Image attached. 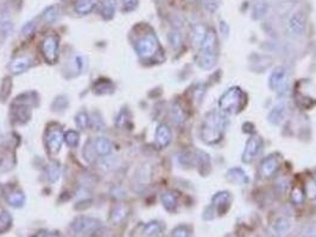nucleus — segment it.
Returning a JSON list of instances; mask_svg holds the SVG:
<instances>
[{"mask_svg":"<svg viewBox=\"0 0 316 237\" xmlns=\"http://www.w3.org/2000/svg\"><path fill=\"white\" fill-rule=\"evenodd\" d=\"M302 237H316V229L313 227H309L308 229L304 230Z\"/></svg>","mask_w":316,"mask_h":237,"instance_id":"nucleus-43","label":"nucleus"},{"mask_svg":"<svg viewBox=\"0 0 316 237\" xmlns=\"http://www.w3.org/2000/svg\"><path fill=\"white\" fill-rule=\"evenodd\" d=\"M94 147L96 153L101 157H106L108 154L112 152V142L107 139V137L100 136V137H96L95 141H94Z\"/></svg>","mask_w":316,"mask_h":237,"instance_id":"nucleus-18","label":"nucleus"},{"mask_svg":"<svg viewBox=\"0 0 316 237\" xmlns=\"http://www.w3.org/2000/svg\"><path fill=\"white\" fill-rule=\"evenodd\" d=\"M268 4H266L265 1H259L257 2L256 5L253 6V16L254 18H262V17H264L266 12H268Z\"/></svg>","mask_w":316,"mask_h":237,"instance_id":"nucleus-35","label":"nucleus"},{"mask_svg":"<svg viewBox=\"0 0 316 237\" xmlns=\"http://www.w3.org/2000/svg\"><path fill=\"white\" fill-rule=\"evenodd\" d=\"M198 63L204 70L212 69L216 63V34L213 30H207L200 44Z\"/></svg>","mask_w":316,"mask_h":237,"instance_id":"nucleus-2","label":"nucleus"},{"mask_svg":"<svg viewBox=\"0 0 316 237\" xmlns=\"http://www.w3.org/2000/svg\"><path fill=\"white\" fill-rule=\"evenodd\" d=\"M75 124L80 130H87L90 124V119L86 112H79L75 116Z\"/></svg>","mask_w":316,"mask_h":237,"instance_id":"nucleus-30","label":"nucleus"},{"mask_svg":"<svg viewBox=\"0 0 316 237\" xmlns=\"http://www.w3.org/2000/svg\"><path fill=\"white\" fill-rule=\"evenodd\" d=\"M274 230L277 235L283 237L288 234L289 230H290V221L285 217L278 218L274 225Z\"/></svg>","mask_w":316,"mask_h":237,"instance_id":"nucleus-24","label":"nucleus"},{"mask_svg":"<svg viewBox=\"0 0 316 237\" xmlns=\"http://www.w3.org/2000/svg\"><path fill=\"white\" fill-rule=\"evenodd\" d=\"M138 6V0H122L121 11L124 13L132 12Z\"/></svg>","mask_w":316,"mask_h":237,"instance_id":"nucleus-38","label":"nucleus"},{"mask_svg":"<svg viewBox=\"0 0 316 237\" xmlns=\"http://www.w3.org/2000/svg\"><path fill=\"white\" fill-rule=\"evenodd\" d=\"M12 225V217L6 211L0 212V234H4L10 229Z\"/></svg>","mask_w":316,"mask_h":237,"instance_id":"nucleus-31","label":"nucleus"},{"mask_svg":"<svg viewBox=\"0 0 316 237\" xmlns=\"http://www.w3.org/2000/svg\"><path fill=\"white\" fill-rule=\"evenodd\" d=\"M306 16L301 11L292 13L288 20V29L294 36H302L306 31Z\"/></svg>","mask_w":316,"mask_h":237,"instance_id":"nucleus-8","label":"nucleus"},{"mask_svg":"<svg viewBox=\"0 0 316 237\" xmlns=\"http://www.w3.org/2000/svg\"><path fill=\"white\" fill-rule=\"evenodd\" d=\"M171 131L168 126L162 124L157 127L156 130V142L159 147L164 148L171 142Z\"/></svg>","mask_w":316,"mask_h":237,"instance_id":"nucleus-13","label":"nucleus"},{"mask_svg":"<svg viewBox=\"0 0 316 237\" xmlns=\"http://www.w3.org/2000/svg\"><path fill=\"white\" fill-rule=\"evenodd\" d=\"M171 118H172V121H174L175 124H177V125L183 124V122L186 121V114H184L183 109L181 108L180 104L175 103L174 106H172V108H171Z\"/></svg>","mask_w":316,"mask_h":237,"instance_id":"nucleus-29","label":"nucleus"},{"mask_svg":"<svg viewBox=\"0 0 316 237\" xmlns=\"http://www.w3.org/2000/svg\"><path fill=\"white\" fill-rule=\"evenodd\" d=\"M45 231H40V233H37V234H35L34 236L32 237H45Z\"/></svg>","mask_w":316,"mask_h":237,"instance_id":"nucleus-45","label":"nucleus"},{"mask_svg":"<svg viewBox=\"0 0 316 237\" xmlns=\"http://www.w3.org/2000/svg\"><path fill=\"white\" fill-rule=\"evenodd\" d=\"M100 221L98 219L81 216L78 217L70 225V230L76 236H88L94 234L100 228Z\"/></svg>","mask_w":316,"mask_h":237,"instance_id":"nucleus-5","label":"nucleus"},{"mask_svg":"<svg viewBox=\"0 0 316 237\" xmlns=\"http://www.w3.org/2000/svg\"><path fill=\"white\" fill-rule=\"evenodd\" d=\"M31 67V60L29 57H19L16 58L12 63L10 64V70L14 75H19L25 72L26 70Z\"/></svg>","mask_w":316,"mask_h":237,"instance_id":"nucleus-16","label":"nucleus"},{"mask_svg":"<svg viewBox=\"0 0 316 237\" xmlns=\"http://www.w3.org/2000/svg\"><path fill=\"white\" fill-rule=\"evenodd\" d=\"M58 36L56 34H48L43 39L40 50H42L43 57L48 63H55L58 56Z\"/></svg>","mask_w":316,"mask_h":237,"instance_id":"nucleus-7","label":"nucleus"},{"mask_svg":"<svg viewBox=\"0 0 316 237\" xmlns=\"http://www.w3.org/2000/svg\"><path fill=\"white\" fill-rule=\"evenodd\" d=\"M45 237H60V234L57 233H46L45 234Z\"/></svg>","mask_w":316,"mask_h":237,"instance_id":"nucleus-44","label":"nucleus"},{"mask_svg":"<svg viewBox=\"0 0 316 237\" xmlns=\"http://www.w3.org/2000/svg\"><path fill=\"white\" fill-rule=\"evenodd\" d=\"M204 7L209 11V12H214L216 8L219 7V0H203Z\"/></svg>","mask_w":316,"mask_h":237,"instance_id":"nucleus-42","label":"nucleus"},{"mask_svg":"<svg viewBox=\"0 0 316 237\" xmlns=\"http://www.w3.org/2000/svg\"><path fill=\"white\" fill-rule=\"evenodd\" d=\"M61 175V168L60 165L56 163H51L46 166L45 169V177L50 183H55V181L58 180Z\"/></svg>","mask_w":316,"mask_h":237,"instance_id":"nucleus-26","label":"nucleus"},{"mask_svg":"<svg viewBox=\"0 0 316 237\" xmlns=\"http://www.w3.org/2000/svg\"><path fill=\"white\" fill-rule=\"evenodd\" d=\"M307 196H308L309 200H315L316 198V184L314 183V181H309L308 184H307Z\"/></svg>","mask_w":316,"mask_h":237,"instance_id":"nucleus-41","label":"nucleus"},{"mask_svg":"<svg viewBox=\"0 0 316 237\" xmlns=\"http://www.w3.org/2000/svg\"><path fill=\"white\" fill-rule=\"evenodd\" d=\"M285 114H286V108L283 103H278L276 106L272 107V109L270 110L268 115L269 122L275 126H278L284 121L285 119Z\"/></svg>","mask_w":316,"mask_h":237,"instance_id":"nucleus-15","label":"nucleus"},{"mask_svg":"<svg viewBox=\"0 0 316 237\" xmlns=\"http://www.w3.org/2000/svg\"><path fill=\"white\" fill-rule=\"evenodd\" d=\"M6 201L12 207H22L25 204V195L20 190H13L7 195Z\"/></svg>","mask_w":316,"mask_h":237,"instance_id":"nucleus-20","label":"nucleus"},{"mask_svg":"<svg viewBox=\"0 0 316 237\" xmlns=\"http://www.w3.org/2000/svg\"><path fill=\"white\" fill-rule=\"evenodd\" d=\"M226 126V118L220 110L209 112L201 126V139L206 144H216L220 141Z\"/></svg>","mask_w":316,"mask_h":237,"instance_id":"nucleus-1","label":"nucleus"},{"mask_svg":"<svg viewBox=\"0 0 316 237\" xmlns=\"http://www.w3.org/2000/svg\"><path fill=\"white\" fill-rule=\"evenodd\" d=\"M159 49V44L155 34H148L142 38H139L136 43V51L138 52L139 57L142 58H150Z\"/></svg>","mask_w":316,"mask_h":237,"instance_id":"nucleus-6","label":"nucleus"},{"mask_svg":"<svg viewBox=\"0 0 316 237\" xmlns=\"http://www.w3.org/2000/svg\"><path fill=\"white\" fill-rule=\"evenodd\" d=\"M315 179H316V169H315Z\"/></svg>","mask_w":316,"mask_h":237,"instance_id":"nucleus-47","label":"nucleus"},{"mask_svg":"<svg viewBox=\"0 0 316 237\" xmlns=\"http://www.w3.org/2000/svg\"><path fill=\"white\" fill-rule=\"evenodd\" d=\"M143 234L146 237H158L162 234V227H160L159 222L152 221L149 222L148 224L145 225L144 229H143Z\"/></svg>","mask_w":316,"mask_h":237,"instance_id":"nucleus-25","label":"nucleus"},{"mask_svg":"<svg viewBox=\"0 0 316 237\" xmlns=\"http://www.w3.org/2000/svg\"><path fill=\"white\" fill-rule=\"evenodd\" d=\"M96 151L94 147V142L92 144V141L87 142V145L84 146L83 148V158L87 160V162L93 163L95 160V156H96Z\"/></svg>","mask_w":316,"mask_h":237,"instance_id":"nucleus-34","label":"nucleus"},{"mask_svg":"<svg viewBox=\"0 0 316 237\" xmlns=\"http://www.w3.org/2000/svg\"><path fill=\"white\" fill-rule=\"evenodd\" d=\"M269 86L278 96H284L289 90V72L286 68L277 67L271 72L270 78H269Z\"/></svg>","mask_w":316,"mask_h":237,"instance_id":"nucleus-4","label":"nucleus"},{"mask_svg":"<svg viewBox=\"0 0 316 237\" xmlns=\"http://www.w3.org/2000/svg\"><path fill=\"white\" fill-rule=\"evenodd\" d=\"M58 14H60V10L57 6H49L45 8V11L42 14V18L45 23H54L55 20L58 18Z\"/></svg>","mask_w":316,"mask_h":237,"instance_id":"nucleus-28","label":"nucleus"},{"mask_svg":"<svg viewBox=\"0 0 316 237\" xmlns=\"http://www.w3.org/2000/svg\"><path fill=\"white\" fill-rule=\"evenodd\" d=\"M64 140H66L67 145L69 147H76L79 145V141H80V135H79V133L76 131L70 130L64 134Z\"/></svg>","mask_w":316,"mask_h":237,"instance_id":"nucleus-32","label":"nucleus"},{"mask_svg":"<svg viewBox=\"0 0 316 237\" xmlns=\"http://www.w3.org/2000/svg\"><path fill=\"white\" fill-rule=\"evenodd\" d=\"M37 28V24L35 20H30V22H28L26 24L23 26L22 29V34L24 37H30L32 36V34H35V30H36Z\"/></svg>","mask_w":316,"mask_h":237,"instance_id":"nucleus-39","label":"nucleus"},{"mask_svg":"<svg viewBox=\"0 0 316 237\" xmlns=\"http://www.w3.org/2000/svg\"><path fill=\"white\" fill-rule=\"evenodd\" d=\"M206 32H207V30L203 28V26H201V25L195 26L194 30H193V36H192L193 44H194V45H196V44H198V45H200L201 42H202L204 34H206Z\"/></svg>","mask_w":316,"mask_h":237,"instance_id":"nucleus-33","label":"nucleus"},{"mask_svg":"<svg viewBox=\"0 0 316 237\" xmlns=\"http://www.w3.org/2000/svg\"><path fill=\"white\" fill-rule=\"evenodd\" d=\"M128 213V207L125 205V204H119L112 210V213H111V221L114 222L116 224L121 223L125 218H126Z\"/></svg>","mask_w":316,"mask_h":237,"instance_id":"nucleus-22","label":"nucleus"},{"mask_svg":"<svg viewBox=\"0 0 316 237\" xmlns=\"http://www.w3.org/2000/svg\"><path fill=\"white\" fill-rule=\"evenodd\" d=\"M160 201H162L163 206H164L168 211H175L178 205L177 195L172 191L163 192L162 196H160Z\"/></svg>","mask_w":316,"mask_h":237,"instance_id":"nucleus-19","label":"nucleus"},{"mask_svg":"<svg viewBox=\"0 0 316 237\" xmlns=\"http://www.w3.org/2000/svg\"><path fill=\"white\" fill-rule=\"evenodd\" d=\"M226 177L231 183L236 184V185H246L248 183L247 174L245 173L244 169L240 168H233L228 169Z\"/></svg>","mask_w":316,"mask_h":237,"instance_id":"nucleus-14","label":"nucleus"},{"mask_svg":"<svg viewBox=\"0 0 316 237\" xmlns=\"http://www.w3.org/2000/svg\"><path fill=\"white\" fill-rule=\"evenodd\" d=\"M93 90H94L95 94H99V95H101V94H110L114 90V86L110 80H104L102 78V80L95 82V84L93 86Z\"/></svg>","mask_w":316,"mask_h":237,"instance_id":"nucleus-23","label":"nucleus"},{"mask_svg":"<svg viewBox=\"0 0 316 237\" xmlns=\"http://www.w3.org/2000/svg\"><path fill=\"white\" fill-rule=\"evenodd\" d=\"M246 103V94L240 88L232 87L221 95L219 108L224 114H236L244 108Z\"/></svg>","mask_w":316,"mask_h":237,"instance_id":"nucleus-3","label":"nucleus"},{"mask_svg":"<svg viewBox=\"0 0 316 237\" xmlns=\"http://www.w3.org/2000/svg\"><path fill=\"white\" fill-rule=\"evenodd\" d=\"M231 202V195L227 191H221L214 195V197L212 198V206L218 209L219 212H221V215L224 213L230 206Z\"/></svg>","mask_w":316,"mask_h":237,"instance_id":"nucleus-12","label":"nucleus"},{"mask_svg":"<svg viewBox=\"0 0 316 237\" xmlns=\"http://www.w3.org/2000/svg\"><path fill=\"white\" fill-rule=\"evenodd\" d=\"M226 237H234V235H227Z\"/></svg>","mask_w":316,"mask_h":237,"instance_id":"nucleus-46","label":"nucleus"},{"mask_svg":"<svg viewBox=\"0 0 316 237\" xmlns=\"http://www.w3.org/2000/svg\"><path fill=\"white\" fill-rule=\"evenodd\" d=\"M168 38H169V43L171 44L172 48L177 49V48H180L181 44H182V38H181V34H178L177 31L170 32Z\"/></svg>","mask_w":316,"mask_h":237,"instance_id":"nucleus-40","label":"nucleus"},{"mask_svg":"<svg viewBox=\"0 0 316 237\" xmlns=\"http://www.w3.org/2000/svg\"><path fill=\"white\" fill-rule=\"evenodd\" d=\"M290 198H291V202L294 204H296V205H300V204H302L304 202V192L303 190L301 189V187H294L291 191V195H290Z\"/></svg>","mask_w":316,"mask_h":237,"instance_id":"nucleus-36","label":"nucleus"},{"mask_svg":"<svg viewBox=\"0 0 316 237\" xmlns=\"http://www.w3.org/2000/svg\"><path fill=\"white\" fill-rule=\"evenodd\" d=\"M279 166V158L275 154L272 156L266 157L260 164L259 168V173L263 178H270L271 175L275 174V172L277 171Z\"/></svg>","mask_w":316,"mask_h":237,"instance_id":"nucleus-10","label":"nucleus"},{"mask_svg":"<svg viewBox=\"0 0 316 237\" xmlns=\"http://www.w3.org/2000/svg\"><path fill=\"white\" fill-rule=\"evenodd\" d=\"M260 148H262V140H260V137L250 136L246 145H245L244 152H242V162L247 164L253 162V159L257 157Z\"/></svg>","mask_w":316,"mask_h":237,"instance_id":"nucleus-9","label":"nucleus"},{"mask_svg":"<svg viewBox=\"0 0 316 237\" xmlns=\"http://www.w3.org/2000/svg\"><path fill=\"white\" fill-rule=\"evenodd\" d=\"M99 5V0H78L75 2L76 13L84 16L92 12L94 8Z\"/></svg>","mask_w":316,"mask_h":237,"instance_id":"nucleus-17","label":"nucleus"},{"mask_svg":"<svg viewBox=\"0 0 316 237\" xmlns=\"http://www.w3.org/2000/svg\"><path fill=\"white\" fill-rule=\"evenodd\" d=\"M117 8V0H104L101 7V17L105 20H111L114 17Z\"/></svg>","mask_w":316,"mask_h":237,"instance_id":"nucleus-21","label":"nucleus"},{"mask_svg":"<svg viewBox=\"0 0 316 237\" xmlns=\"http://www.w3.org/2000/svg\"><path fill=\"white\" fill-rule=\"evenodd\" d=\"M171 237H190V231L186 225H178L171 231Z\"/></svg>","mask_w":316,"mask_h":237,"instance_id":"nucleus-37","label":"nucleus"},{"mask_svg":"<svg viewBox=\"0 0 316 237\" xmlns=\"http://www.w3.org/2000/svg\"><path fill=\"white\" fill-rule=\"evenodd\" d=\"M64 140V134L62 133L61 130H50L46 134V145H48V150L51 152V153H56V152L60 151L61 145H62Z\"/></svg>","mask_w":316,"mask_h":237,"instance_id":"nucleus-11","label":"nucleus"},{"mask_svg":"<svg viewBox=\"0 0 316 237\" xmlns=\"http://www.w3.org/2000/svg\"><path fill=\"white\" fill-rule=\"evenodd\" d=\"M13 114L14 119H17L18 124H25L30 118V110H29L28 106H18L16 109H13Z\"/></svg>","mask_w":316,"mask_h":237,"instance_id":"nucleus-27","label":"nucleus"}]
</instances>
